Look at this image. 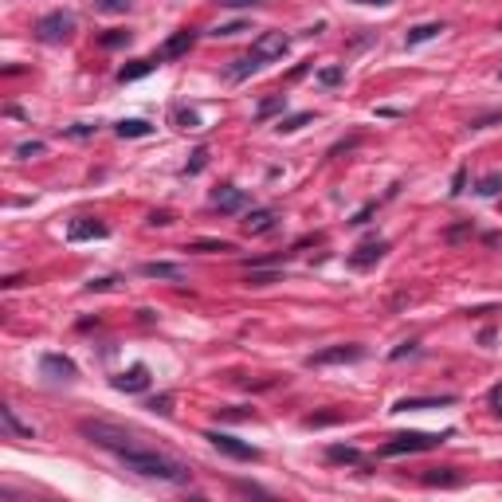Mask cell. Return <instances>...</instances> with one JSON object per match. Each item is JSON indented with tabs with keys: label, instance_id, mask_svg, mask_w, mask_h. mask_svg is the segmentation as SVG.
Here are the masks:
<instances>
[{
	"label": "cell",
	"instance_id": "cell-1",
	"mask_svg": "<svg viewBox=\"0 0 502 502\" xmlns=\"http://www.w3.org/2000/svg\"><path fill=\"white\" fill-rule=\"evenodd\" d=\"M118 459L126 463L130 471H138V475H149V479H165V482H177V487H185V482L193 479V471H188L185 463L169 459V455L153 452V447H146V443H134V447H126V452H122Z\"/></svg>",
	"mask_w": 502,
	"mask_h": 502
},
{
	"label": "cell",
	"instance_id": "cell-2",
	"mask_svg": "<svg viewBox=\"0 0 502 502\" xmlns=\"http://www.w3.org/2000/svg\"><path fill=\"white\" fill-rule=\"evenodd\" d=\"M79 432L87 435L90 443H99V447H106V452H114V455H122L126 447L138 443L134 432H126V428H118V424H106V420H83Z\"/></svg>",
	"mask_w": 502,
	"mask_h": 502
},
{
	"label": "cell",
	"instance_id": "cell-3",
	"mask_svg": "<svg viewBox=\"0 0 502 502\" xmlns=\"http://www.w3.org/2000/svg\"><path fill=\"white\" fill-rule=\"evenodd\" d=\"M452 432H443V435H428V432H400L393 435V440L381 447L384 459H393V455H412V452H432V447H440L443 440H447Z\"/></svg>",
	"mask_w": 502,
	"mask_h": 502
},
{
	"label": "cell",
	"instance_id": "cell-4",
	"mask_svg": "<svg viewBox=\"0 0 502 502\" xmlns=\"http://www.w3.org/2000/svg\"><path fill=\"white\" fill-rule=\"evenodd\" d=\"M71 32H75V16L71 12H48L36 20V40L40 43H63L71 40Z\"/></svg>",
	"mask_w": 502,
	"mask_h": 502
},
{
	"label": "cell",
	"instance_id": "cell-5",
	"mask_svg": "<svg viewBox=\"0 0 502 502\" xmlns=\"http://www.w3.org/2000/svg\"><path fill=\"white\" fill-rule=\"evenodd\" d=\"M204 440L216 447V452L232 455V459H244V463H256L259 459V447H251V443L236 440V435H224V432H204Z\"/></svg>",
	"mask_w": 502,
	"mask_h": 502
},
{
	"label": "cell",
	"instance_id": "cell-6",
	"mask_svg": "<svg viewBox=\"0 0 502 502\" xmlns=\"http://www.w3.org/2000/svg\"><path fill=\"white\" fill-rule=\"evenodd\" d=\"M286 48H291V40H286L283 32H263V36H256V43H251V55H256L259 63H271V60H283Z\"/></svg>",
	"mask_w": 502,
	"mask_h": 502
},
{
	"label": "cell",
	"instance_id": "cell-7",
	"mask_svg": "<svg viewBox=\"0 0 502 502\" xmlns=\"http://www.w3.org/2000/svg\"><path fill=\"white\" fill-rule=\"evenodd\" d=\"M365 349L361 345H330V349H318V354L306 357V365H345V361H361Z\"/></svg>",
	"mask_w": 502,
	"mask_h": 502
},
{
	"label": "cell",
	"instance_id": "cell-8",
	"mask_svg": "<svg viewBox=\"0 0 502 502\" xmlns=\"http://www.w3.org/2000/svg\"><path fill=\"white\" fill-rule=\"evenodd\" d=\"M193 43H197V32H193V28L173 32V36H169V40L161 43L158 63H169V60H181V55H188V51H193Z\"/></svg>",
	"mask_w": 502,
	"mask_h": 502
},
{
	"label": "cell",
	"instance_id": "cell-9",
	"mask_svg": "<svg viewBox=\"0 0 502 502\" xmlns=\"http://www.w3.org/2000/svg\"><path fill=\"white\" fill-rule=\"evenodd\" d=\"M110 228L102 224V220H90V216H79L67 224V239L71 244H83V239H106Z\"/></svg>",
	"mask_w": 502,
	"mask_h": 502
},
{
	"label": "cell",
	"instance_id": "cell-10",
	"mask_svg": "<svg viewBox=\"0 0 502 502\" xmlns=\"http://www.w3.org/2000/svg\"><path fill=\"white\" fill-rule=\"evenodd\" d=\"M40 369H43V377H51V381H75V377H79L75 361L63 357V354H43L40 357Z\"/></svg>",
	"mask_w": 502,
	"mask_h": 502
},
{
	"label": "cell",
	"instance_id": "cell-11",
	"mask_svg": "<svg viewBox=\"0 0 502 502\" xmlns=\"http://www.w3.org/2000/svg\"><path fill=\"white\" fill-rule=\"evenodd\" d=\"M212 208L224 212V216H232V212L247 208V193H244V188H236V185H220L216 193H212Z\"/></svg>",
	"mask_w": 502,
	"mask_h": 502
},
{
	"label": "cell",
	"instance_id": "cell-12",
	"mask_svg": "<svg viewBox=\"0 0 502 502\" xmlns=\"http://www.w3.org/2000/svg\"><path fill=\"white\" fill-rule=\"evenodd\" d=\"M110 384H114L118 393H146V389H149V369H146V365H130L126 373L110 377Z\"/></svg>",
	"mask_w": 502,
	"mask_h": 502
},
{
	"label": "cell",
	"instance_id": "cell-13",
	"mask_svg": "<svg viewBox=\"0 0 502 502\" xmlns=\"http://www.w3.org/2000/svg\"><path fill=\"white\" fill-rule=\"evenodd\" d=\"M455 404V396H404L393 404V412H428V408H447Z\"/></svg>",
	"mask_w": 502,
	"mask_h": 502
},
{
	"label": "cell",
	"instance_id": "cell-14",
	"mask_svg": "<svg viewBox=\"0 0 502 502\" xmlns=\"http://www.w3.org/2000/svg\"><path fill=\"white\" fill-rule=\"evenodd\" d=\"M275 212H271V208H251V212H247V220H244V232L247 236H267V232H271V228H275Z\"/></svg>",
	"mask_w": 502,
	"mask_h": 502
},
{
	"label": "cell",
	"instance_id": "cell-15",
	"mask_svg": "<svg viewBox=\"0 0 502 502\" xmlns=\"http://www.w3.org/2000/svg\"><path fill=\"white\" fill-rule=\"evenodd\" d=\"M384 251H389L384 239H369V244H361L354 256H349V267H373L377 259H384Z\"/></svg>",
	"mask_w": 502,
	"mask_h": 502
},
{
	"label": "cell",
	"instance_id": "cell-16",
	"mask_svg": "<svg viewBox=\"0 0 502 502\" xmlns=\"http://www.w3.org/2000/svg\"><path fill=\"white\" fill-rule=\"evenodd\" d=\"M443 24L440 20H432V24H416V28H408V36H404V48H420V43H428V40H435V36H443Z\"/></svg>",
	"mask_w": 502,
	"mask_h": 502
},
{
	"label": "cell",
	"instance_id": "cell-17",
	"mask_svg": "<svg viewBox=\"0 0 502 502\" xmlns=\"http://www.w3.org/2000/svg\"><path fill=\"white\" fill-rule=\"evenodd\" d=\"M141 275H146V279H173V283H181L188 271L181 263H141Z\"/></svg>",
	"mask_w": 502,
	"mask_h": 502
},
{
	"label": "cell",
	"instance_id": "cell-18",
	"mask_svg": "<svg viewBox=\"0 0 502 502\" xmlns=\"http://www.w3.org/2000/svg\"><path fill=\"white\" fill-rule=\"evenodd\" d=\"M114 134H118V138H149V134H153V126H149V122H141V118H122L118 126H114Z\"/></svg>",
	"mask_w": 502,
	"mask_h": 502
},
{
	"label": "cell",
	"instance_id": "cell-19",
	"mask_svg": "<svg viewBox=\"0 0 502 502\" xmlns=\"http://www.w3.org/2000/svg\"><path fill=\"white\" fill-rule=\"evenodd\" d=\"M326 459L330 463H365V455L357 452V447H349V443H330V447H326Z\"/></svg>",
	"mask_w": 502,
	"mask_h": 502
},
{
	"label": "cell",
	"instance_id": "cell-20",
	"mask_svg": "<svg viewBox=\"0 0 502 502\" xmlns=\"http://www.w3.org/2000/svg\"><path fill=\"white\" fill-rule=\"evenodd\" d=\"M158 67V60H134V63H126V67L118 71V83H134V79H146L149 71Z\"/></svg>",
	"mask_w": 502,
	"mask_h": 502
},
{
	"label": "cell",
	"instance_id": "cell-21",
	"mask_svg": "<svg viewBox=\"0 0 502 502\" xmlns=\"http://www.w3.org/2000/svg\"><path fill=\"white\" fill-rule=\"evenodd\" d=\"M259 67H263V63H259L256 55L247 51L244 60H236V63H232V67H228V79H232V83H239V79H247V75H256Z\"/></svg>",
	"mask_w": 502,
	"mask_h": 502
},
{
	"label": "cell",
	"instance_id": "cell-22",
	"mask_svg": "<svg viewBox=\"0 0 502 502\" xmlns=\"http://www.w3.org/2000/svg\"><path fill=\"white\" fill-rule=\"evenodd\" d=\"M0 420H4V432H16V435H24V440H36V428H32V424H20L12 408H0Z\"/></svg>",
	"mask_w": 502,
	"mask_h": 502
},
{
	"label": "cell",
	"instance_id": "cell-23",
	"mask_svg": "<svg viewBox=\"0 0 502 502\" xmlns=\"http://www.w3.org/2000/svg\"><path fill=\"white\" fill-rule=\"evenodd\" d=\"M134 40V32H122V28H110V32H102L99 36V43L106 51H114V48H126V43Z\"/></svg>",
	"mask_w": 502,
	"mask_h": 502
},
{
	"label": "cell",
	"instance_id": "cell-24",
	"mask_svg": "<svg viewBox=\"0 0 502 502\" xmlns=\"http://www.w3.org/2000/svg\"><path fill=\"white\" fill-rule=\"evenodd\" d=\"M188 251H204V256H212V251H236V244H228V239H193Z\"/></svg>",
	"mask_w": 502,
	"mask_h": 502
},
{
	"label": "cell",
	"instance_id": "cell-25",
	"mask_svg": "<svg viewBox=\"0 0 502 502\" xmlns=\"http://www.w3.org/2000/svg\"><path fill=\"white\" fill-rule=\"evenodd\" d=\"M424 482H428V487H455V482H459V475H452V467H440V471H428V475H424Z\"/></svg>",
	"mask_w": 502,
	"mask_h": 502
},
{
	"label": "cell",
	"instance_id": "cell-26",
	"mask_svg": "<svg viewBox=\"0 0 502 502\" xmlns=\"http://www.w3.org/2000/svg\"><path fill=\"white\" fill-rule=\"evenodd\" d=\"M130 4H134V0H95V12H102V16H122V12H130Z\"/></svg>",
	"mask_w": 502,
	"mask_h": 502
},
{
	"label": "cell",
	"instance_id": "cell-27",
	"mask_svg": "<svg viewBox=\"0 0 502 502\" xmlns=\"http://www.w3.org/2000/svg\"><path fill=\"white\" fill-rule=\"evenodd\" d=\"M279 110H286V95H275V99H263V102H259V110H256V118L263 122V118H271V114H279Z\"/></svg>",
	"mask_w": 502,
	"mask_h": 502
},
{
	"label": "cell",
	"instance_id": "cell-28",
	"mask_svg": "<svg viewBox=\"0 0 502 502\" xmlns=\"http://www.w3.org/2000/svg\"><path fill=\"white\" fill-rule=\"evenodd\" d=\"M475 193H479V197H487V200L498 197V193H502V177H498V173H487V177L479 181V188H475Z\"/></svg>",
	"mask_w": 502,
	"mask_h": 502
},
{
	"label": "cell",
	"instance_id": "cell-29",
	"mask_svg": "<svg viewBox=\"0 0 502 502\" xmlns=\"http://www.w3.org/2000/svg\"><path fill=\"white\" fill-rule=\"evenodd\" d=\"M310 118H314V114H310V110H302V114H291V118H283L275 130H279V134H295V130H302Z\"/></svg>",
	"mask_w": 502,
	"mask_h": 502
},
{
	"label": "cell",
	"instance_id": "cell-30",
	"mask_svg": "<svg viewBox=\"0 0 502 502\" xmlns=\"http://www.w3.org/2000/svg\"><path fill=\"white\" fill-rule=\"evenodd\" d=\"M271 283H279V271H247V286H271Z\"/></svg>",
	"mask_w": 502,
	"mask_h": 502
},
{
	"label": "cell",
	"instance_id": "cell-31",
	"mask_svg": "<svg viewBox=\"0 0 502 502\" xmlns=\"http://www.w3.org/2000/svg\"><path fill=\"white\" fill-rule=\"evenodd\" d=\"M342 79H345V67H322L318 71V83H322V87H337Z\"/></svg>",
	"mask_w": 502,
	"mask_h": 502
},
{
	"label": "cell",
	"instance_id": "cell-32",
	"mask_svg": "<svg viewBox=\"0 0 502 502\" xmlns=\"http://www.w3.org/2000/svg\"><path fill=\"white\" fill-rule=\"evenodd\" d=\"M173 122H177L181 130H200V114H197V110H177Z\"/></svg>",
	"mask_w": 502,
	"mask_h": 502
},
{
	"label": "cell",
	"instance_id": "cell-33",
	"mask_svg": "<svg viewBox=\"0 0 502 502\" xmlns=\"http://www.w3.org/2000/svg\"><path fill=\"white\" fill-rule=\"evenodd\" d=\"M146 408H149V412H161V416H169V412H173V396H169V393H161V396H153V400H149Z\"/></svg>",
	"mask_w": 502,
	"mask_h": 502
},
{
	"label": "cell",
	"instance_id": "cell-34",
	"mask_svg": "<svg viewBox=\"0 0 502 502\" xmlns=\"http://www.w3.org/2000/svg\"><path fill=\"white\" fill-rule=\"evenodd\" d=\"M43 149H48L43 141H24V146H16V158H40Z\"/></svg>",
	"mask_w": 502,
	"mask_h": 502
},
{
	"label": "cell",
	"instance_id": "cell-35",
	"mask_svg": "<svg viewBox=\"0 0 502 502\" xmlns=\"http://www.w3.org/2000/svg\"><path fill=\"white\" fill-rule=\"evenodd\" d=\"M239 32H247L244 24H220V28H212L208 36H216V40H228V36H239Z\"/></svg>",
	"mask_w": 502,
	"mask_h": 502
},
{
	"label": "cell",
	"instance_id": "cell-36",
	"mask_svg": "<svg viewBox=\"0 0 502 502\" xmlns=\"http://www.w3.org/2000/svg\"><path fill=\"white\" fill-rule=\"evenodd\" d=\"M337 420H342V416H337V412H322V416H306V428H322V424H337Z\"/></svg>",
	"mask_w": 502,
	"mask_h": 502
},
{
	"label": "cell",
	"instance_id": "cell-37",
	"mask_svg": "<svg viewBox=\"0 0 502 502\" xmlns=\"http://www.w3.org/2000/svg\"><path fill=\"white\" fill-rule=\"evenodd\" d=\"M63 134H67V138H90V134H95V126H90V122H75V126H67Z\"/></svg>",
	"mask_w": 502,
	"mask_h": 502
},
{
	"label": "cell",
	"instance_id": "cell-38",
	"mask_svg": "<svg viewBox=\"0 0 502 502\" xmlns=\"http://www.w3.org/2000/svg\"><path fill=\"white\" fill-rule=\"evenodd\" d=\"M149 224H153V228H169V224H173V212H169V208H161V212H149Z\"/></svg>",
	"mask_w": 502,
	"mask_h": 502
},
{
	"label": "cell",
	"instance_id": "cell-39",
	"mask_svg": "<svg viewBox=\"0 0 502 502\" xmlns=\"http://www.w3.org/2000/svg\"><path fill=\"white\" fill-rule=\"evenodd\" d=\"M204 161H208V149H197V153H193V161H188V169H185V173H200V169H204Z\"/></svg>",
	"mask_w": 502,
	"mask_h": 502
},
{
	"label": "cell",
	"instance_id": "cell-40",
	"mask_svg": "<svg viewBox=\"0 0 502 502\" xmlns=\"http://www.w3.org/2000/svg\"><path fill=\"white\" fill-rule=\"evenodd\" d=\"M220 8H256V4H263V0H216Z\"/></svg>",
	"mask_w": 502,
	"mask_h": 502
},
{
	"label": "cell",
	"instance_id": "cell-41",
	"mask_svg": "<svg viewBox=\"0 0 502 502\" xmlns=\"http://www.w3.org/2000/svg\"><path fill=\"white\" fill-rule=\"evenodd\" d=\"M463 185H467V169H455V177H452V197H459Z\"/></svg>",
	"mask_w": 502,
	"mask_h": 502
},
{
	"label": "cell",
	"instance_id": "cell-42",
	"mask_svg": "<svg viewBox=\"0 0 502 502\" xmlns=\"http://www.w3.org/2000/svg\"><path fill=\"white\" fill-rule=\"evenodd\" d=\"M498 118H502V110H494V114H482V118H475V122H471V130H487L491 122H498Z\"/></svg>",
	"mask_w": 502,
	"mask_h": 502
},
{
	"label": "cell",
	"instance_id": "cell-43",
	"mask_svg": "<svg viewBox=\"0 0 502 502\" xmlns=\"http://www.w3.org/2000/svg\"><path fill=\"white\" fill-rule=\"evenodd\" d=\"M216 416H224V420H251V412H239V408H216Z\"/></svg>",
	"mask_w": 502,
	"mask_h": 502
},
{
	"label": "cell",
	"instance_id": "cell-44",
	"mask_svg": "<svg viewBox=\"0 0 502 502\" xmlns=\"http://www.w3.org/2000/svg\"><path fill=\"white\" fill-rule=\"evenodd\" d=\"M491 408H494V416L502 420V384H494L491 389Z\"/></svg>",
	"mask_w": 502,
	"mask_h": 502
},
{
	"label": "cell",
	"instance_id": "cell-45",
	"mask_svg": "<svg viewBox=\"0 0 502 502\" xmlns=\"http://www.w3.org/2000/svg\"><path fill=\"white\" fill-rule=\"evenodd\" d=\"M412 349H416V342H404V345H396V349H393V361H400V357H404V354H412Z\"/></svg>",
	"mask_w": 502,
	"mask_h": 502
},
{
	"label": "cell",
	"instance_id": "cell-46",
	"mask_svg": "<svg viewBox=\"0 0 502 502\" xmlns=\"http://www.w3.org/2000/svg\"><path fill=\"white\" fill-rule=\"evenodd\" d=\"M106 286H114V279H95V283H90V291H106Z\"/></svg>",
	"mask_w": 502,
	"mask_h": 502
},
{
	"label": "cell",
	"instance_id": "cell-47",
	"mask_svg": "<svg viewBox=\"0 0 502 502\" xmlns=\"http://www.w3.org/2000/svg\"><path fill=\"white\" fill-rule=\"evenodd\" d=\"M349 4H393V0H349Z\"/></svg>",
	"mask_w": 502,
	"mask_h": 502
},
{
	"label": "cell",
	"instance_id": "cell-48",
	"mask_svg": "<svg viewBox=\"0 0 502 502\" xmlns=\"http://www.w3.org/2000/svg\"><path fill=\"white\" fill-rule=\"evenodd\" d=\"M498 79H502V71H498Z\"/></svg>",
	"mask_w": 502,
	"mask_h": 502
}]
</instances>
